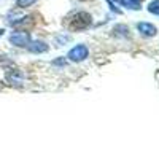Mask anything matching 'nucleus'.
I'll list each match as a JSON object with an SVG mask.
<instances>
[{"label":"nucleus","instance_id":"f257e3e1","mask_svg":"<svg viewBox=\"0 0 159 159\" xmlns=\"http://www.w3.org/2000/svg\"><path fill=\"white\" fill-rule=\"evenodd\" d=\"M150 11H153V13H159V0L150 5Z\"/></svg>","mask_w":159,"mask_h":159},{"label":"nucleus","instance_id":"f03ea898","mask_svg":"<svg viewBox=\"0 0 159 159\" xmlns=\"http://www.w3.org/2000/svg\"><path fill=\"white\" fill-rule=\"evenodd\" d=\"M34 2V0H18V3L21 5V7H27V5H30Z\"/></svg>","mask_w":159,"mask_h":159}]
</instances>
